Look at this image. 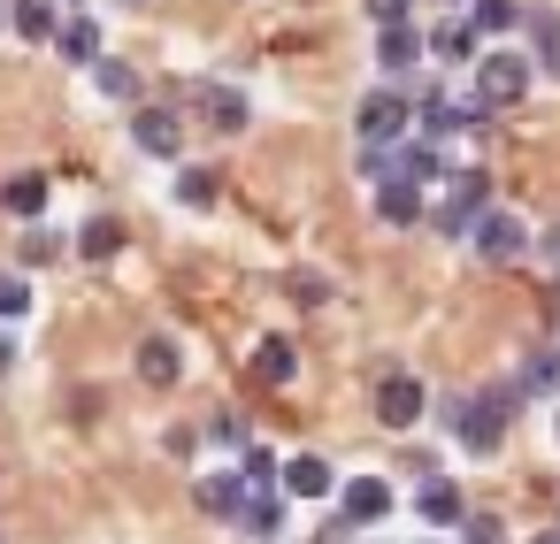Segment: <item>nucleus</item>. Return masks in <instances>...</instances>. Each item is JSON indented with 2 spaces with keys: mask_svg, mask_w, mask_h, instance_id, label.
Here are the masks:
<instances>
[{
  "mask_svg": "<svg viewBox=\"0 0 560 544\" xmlns=\"http://www.w3.org/2000/svg\"><path fill=\"white\" fill-rule=\"evenodd\" d=\"M522 399H529L522 383H491V391H476V399H453V437H460L468 452H499V437H506V422H514Z\"/></svg>",
  "mask_w": 560,
  "mask_h": 544,
  "instance_id": "obj_1",
  "label": "nucleus"
},
{
  "mask_svg": "<svg viewBox=\"0 0 560 544\" xmlns=\"http://www.w3.org/2000/svg\"><path fill=\"white\" fill-rule=\"evenodd\" d=\"M353 131H361V146H399V139L415 131V100L384 85V93H369V100H361V116H353Z\"/></svg>",
  "mask_w": 560,
  "mask_h": 544,
  "instance_id": "obj_2",
  "label": "nucleus"
},
{
  "mask_svg": "<svg viewBox=\"0 0 560 544\" xmlns=\"http://www.w3.org/2000/svg\"><path fill=\"white\" fill-rule=\"evenodd\" d=\"M483 208H491V185H483V169H468V177H445L438 230H445V238H468V230L483 223Z\"/></svg>",
  "mask_w": 560,
  "mask_h": 544,
  "instance_id": "obj_3",
  "label": "nucleus"
},
{
  "mask_svg": "<svg viewBox=\"0 0 560 544\" xmlns=\"http://www.w3.org/2000/svg\"><path fill=\"white\" fill-rule=\"evenodd\" d=\"M529 70H537L529 55H483V62H476V93H483L491 108H514V100L529 93Z\"/></svg>",
  "mask_w": 560,
  "mask_h": 544,
  "instance_id": "obj_4",
  "label": "nucleus"
},
{
  "mask_svg": "<svg viewBox=\"0 0 560 544\" xmlns=\"http://www.w3.org/2000/svg\"><path fill=\"white\" fill-rule=\"evenodd\" d=\"M131 139H139V154H154V162H177V154H185V123H177L170 108H139V116H131Z\"/></svg>",
  "mask_w": 560,
  "mask_h": 544,
  "instance_id": "obj_5",
  "label": "nucleus"
},
{
  "mask_svg": "<svg viewBox=\"0 0 560 544\" xmlns=\"http://www.w3.org/2000/svg\"><path fill=\"white\" fill-rule=\"evenodd\" d=\"M422 406H430V399H422L415 376H384V383H376V422H384V429H415Z\"/></svg>",
  "mask_w": 560,
  "mask_h": 544,
  "instance_id": "obj_6",
  "label": "nucleus"
},
{
  "mask_svg": "<svg viewBox=\"0 0 560 544\" xmlns=\"http://www.w3.org/2000/svg\"><path fill=\"white\" fill-rule=\"evenodd\" d=\"M468 238H476V253H483V261H514V253L529 246V230H522V215H499V208H483V223H476Z\"/></svg>",
  "mask_w": 560,
  "mask_h": 544,
  "instance_id": "obj_7",
  "label": "nucleus"
},
{
  "mask_svg": "<svg viewBox=\"0 0 560 544\" xmlns=\"http://www.w3.org/2000/svg\"><path fill=\"white\" fill-rule=\"evenodd\" d=\"M422 55H430V39H422L415 24H384V32H376V70H392V78H407V70H415Z\"/></svg>",
  "mask_w": 560,
  "mask_h": 544,
  "instance_id": "obj_8",
  "label": "nucleus"
},
{
  "mask_svg": "<svg viewBox=\"0 0 560 544\" xmlns=\"http://www.w3.org/2000/svg\"><path fill=\"white\" fill-rule=\"evenodd\" d=\"M192 498H200V513H208V521H246V498H254V483H246V475H208Z\"/></svg>",
  "mask_w": 560,
  "mask_h": 544,
  "instance_id": "obj_9",
  "label": "nucleus"
},
{
  "mask_svg": "<svg viewBox=\"0 0 560 544\" xmlns=\"http://www.w3.org/2000/svg\"><path fill=\"white\" fill-rule=\"evenodd\" d=\"M376 215H384V223H399V230H407V223H422V185L392 169V177L376 185Z\"/></svg>",
  "mask_w": 560,
  "mask_h": 544,
  "instance_id": "obj_10",
  "label": "nucleus"
},
{
  "mask_svg": "<svg viewBox=\"0 0 560 544\" xmlns=\"http://www.w3.org/2000/svg\"><path fill=\"white\" fill-rule=\"evenodd\" d=\"M338 506H346V521H361V529H369V521H384V513H392V483H376V475H353V483L338 490Z\"/></svg>",
  "mask_w": 560,
  "mask_h": 544,
  "instance_id": "obj_11",
  "label": "nucleus"
},
{
  "mask_svg": "<svg viewBox=\"0 0 560 544\" xmlns=\"http://www.w3.org/2000/svg\"><path fill=\"white\" fill-rule=\"evenodd\" d=\"M330 460H315V452H300V460H284V498H330Z\"/></svg>",
  "mask_w": 560,
  "mask_h": 544,
  "instance_id": "obj_12",
  "label": "nucleus"
},
{
  "mask_svg": "<svg viewBox=\"0 0 560 544\" xmlns=\"http://www.w3.org/2000/svg\"><path fill=\"white\" fill-rule=\"evenodd\" d=\"M415 506H422V521H438V529H460V521H468V506H460V490H453L445 475H430V483L415 490Z\"/></svg>",
  "mask_w": 560,
  "mask_h": 544,
  "instance_id": "obj_13",
  "label": "nucleus"
},
{
  "mask_svg": "<svg viewBox=\"0 0 560 544\" xmlns=\"http://www.w3.org/2000/svg\"><path fill=\"white\" fill-rule=\"evenodd\" d=\"M9 24L24 32V39H62V9H55V0H9Z\"/></svg>",
  "mask_w": 560,
  "mask_h": 544,
  "instance_id": "obj_14",
  "label": "nucleus"
},
{
  "mask_svg": "<svg viewBox=\"0 0 560 544\" xmlns=\"http://www.w3.org/2000/svg\"><path fill=\"white\" fill-rule=\"evenodd\" d=\"M177 368H185V353H177L162 330H147V338H139V376H147V383H177Z\"/></svg>",
  "mask_w": 560,
  "mask_h": 544,
  "instance_id": "obj_15",
  "label": "nucleus"
},
{
  "mask_svg": "<svg viewBox=\"0 0 560 544\" xmlns=\"http://www.w3.org/2000/svg\"><path fill=\"white\" fill-rule=\"evenodd\" d=\"M254 376H261V383H292V376H300V345H292V338H261V345H254Z\"/></svg>",
  "mask_w": 560,
  "mask_h": 544,
  "instance_id": "obj_16",
  "label": "nucleus"
},
{
  "mask_svg": "<svg viewBox=\"0 0 560 544\" xmlns=\"http://www.w3.org/2000/svg\"><path fill=\"white\" fill-rule=\"evenodd\" d=\"M0 200H9V215H24V223H39L55 192H47V177H39V169H24V177H9V192H0Z\"/></svg>",
  "mask_w": 560,
  "mask_h": 544,
  "instance_id": "obj_17",
  "label": "nucleus"
},
{
  "mask_svg": "<svg viewBox=\"0 0 560 544\" xmlns=\"http://www.w3.org/2000/svg\"><path fill=\"white\" fill-rule=\"evenodd\" d=\"M192 108H200L215 131H238V123H246V100H238V93H223V85H192Z\"/></svg>",
  "mask_w": 560,
  "mask_h": 544,
  "instance_id": "obj_18",
  "label": "nucleus"
},
{
  "mask_svg": "<svg viewBox=\"0 0 560 544\" xmlns=\"http://www.w3.org/2000/svg\"><path fill=\"white\" fill-rule=\"evenodd\" d=\"M430 55H438V62H468V55H476V16L438 24V32H430Z\"/></svg>",
  "mask_w": 560,
  "mask_h": 544,
  "instance_id": "obj_19",
  "label": "nucleus"
},
{
  "mask_svg": "<svg viewBox=\"0 0 560 544\" xmlns=\"http://www.w3.org/2000/svg\"><path fill=\"white\" fill-rule=\"evenodd\" d=\"M93 85H101L108 100L139 108V70H131V62H108V55H101V62H93Z\"/></svg>",
  "mask_w": 560,
  "mask_h": 544,
  "instance_id": "obj_20",
  "label": "nucleus"
},
{
  "mask_svg": "<svg viewBox=\"0 0 560 544\" xmlns=\"http://www.w3.org/2000/svg\"><path fill=\"white\" fill-rule=\"evenodd\" d=\"M62 55L93 70V62H101V24H93V16H70V24H62Z\"/></svg>",
  "mask_w": 560,
  "mask_h": 544,
  "instance_id": "obj_21",
  "label": "nucleus"
},
{
  "mask_svg": "<svg viewBox=\"0 0 560 544\" xmlns=\"http://www.w3.org/2000/svg\"><path fill=\"white\" fill-rule=\"evenodd\" d=\"M78 253H93V261H108V253H124V223H116V215H93V223L78 230Z\"/></svg>",
  "mask_w": 560,
  "mask_h": 544,
  "instance_id": "obj_22",
  "label": "nucleus"
},
{
  "mask_svg": "<svg viewBox=\"0 0 560 544\" xmlns=\"http://www.w3.org/2000/svg\"><path fill=\"white\" fill-rule=\"evenodd\" d=\"M468 16H476V32H491V39L514 32V24H529V16H522V0H468Z\"/></svg>",
  "mask_w": 560,
  "mask_h": 544,
  "instance_id": "obj_23",
  "label": "nucleus"
},
{
  "mask_svg": "<svg viewBox=\"0 0 560 544\" xmlns=\"http://www.w3.org/2000/svg\"><path fill=\"white\" fill-rule=\"evenodd\" d=\"M529 47H537V70L560 62V16L552 9H529Z\"/></svg>",
  "mask_w": 560,
  "mask_h": 544,
  "instance_id": "obj_24",
  "label": "nucleus"
},
{
  "mask_svg": "<svg viewBox=\"0 0 560 544\" xmlns=\"http://www.w3.org/2000/svg\"><path fill=\"white\" fill-rule=\"evenodd\" d=\"M522 391H529V399H560V353H529Z\"/></svg>",
  "mask_w": 560,
  "mask_h": 544,
  "instance_id": "obj_25",
  "label": "nucleus"
},
{
  "mask_svg": "<svg viewBox=\"0 0 560 544\" xmlns=\"http://www.w3.org/2000/svg\"><path fill=\"white\" fill-rule=\"evenodd\" d=\"M246 529H254V536H277V529H284V506H277V490H269V483L246 498Z\"/></svg>",
  "mask_w": 560,
  "mask_h": 544,
  "instance_id": "obj_26",
  "label": "nucleus"
},
{
  "mask_svg": "<svg viewBox=\"0 0 560 544\" xmlns=\"http://www.w3.org/2000/svg\"><path fill=\"white\" fill-rule=\"evenodd\" d=\"M0 315H32V284H24V269H0Z\"/></svg>",
  "mask_w": 560,
  "mask_h": 544,
  "instance_id": "obj_27",
  "label": "nucleus"
},
{
  "mask_svg": "<svg viewBox=\"0 0 560 544\" xmlns=\"http://www.w3.org/2000/svg\"><path fill=\"white\" fill-rule=\"evenodd\" d=\"M177 200H185V208H215V177H208V169H185V177H177Z\"/></svg>",
  "mask_w": 560,
  "mask_h": 544,
  "instance_id": "obj_28",
  "label": "nucleus"
},
{
  "mask_svg": "<svg viewBox=\"0 0 560 544\" xmlns=\"http://www.w3.org/2000/svg\"><path fill=\"white\" fill-rule=\"evenodd\" d=\"M55 253H70V246H62V238H55V230H32V238H24V253H16V261H24V269H47V261H55Z\"/></svg>",
  "mask_w": 560,
  "mask_h": 544,
  "instance_id": "obj_29",
  "label": "nucleus"
},
{
  "mask_svg": "<svg viewBox=\"0 0 560 544\" xmlns=\"http://www.w3.org/2000/svg\"><path fill=\"white\" fill-rule=\"evenodd\" d=\"M215 445H231V452H246L254 437H246V422H238V414H215Z\"/></svg>",
  "mask_w": 560,
  "mask_h": 544,
  "instance_id": "obj_30",
  "label": "nucleus"
},
{
  "mask_svg": "<svg viewBox=\"0 0 560 544\" xmlns=\"http://www.w3.org/2000/svg\"><path fill=\"white\" fill-rule=\"evenodd\" d=\"M269 475H277V460H269V452H261V445H246V483H254V490H261V483H269Z\"/></svg>",
  "mask_w": 560,
  "mask_h": 544,
  "instance_id": "obj_31",
  "label": "nucleus"
},
{
  "mask_svg": "<svg viewBox=\"0 0 560 544\" xmlns=\"http://www.w3.org/2000/svg\"><path fill=\"white\" fill-rule=\"evenodd\" d=\"M460 536H468V544H499V521H491V513H468Z\"/></svg>",
  "mask_w": 560,
  "mask_h": 544,
  "instance_id": "obj_32",
  "label": "nucleus"
},
{
  "mask_svg": "<svg viewBox=\"0 0 560 544\" xmlns=\"http://www.w3.org/2000/svg\"><path fill=\"white\" fill-rule=\"evenodd\" d=\"M407 9H415V0H369V16H376V24H407Z\"/></svg>",
  "mask_w": 560,
  "mask_h": 544,
  "instance_id": "obj_33",
  "label": "nucleus"
},
{
  "mask_svg": "<svg viewBox=\"0 0 560 544\" xmlns=\"http://www.w3.org/2000/svg\"><path fill=\"white\" fill-rule=\"evenodd\" d=\"M9 368H16V345H9V338H0V376H9Z\"/></svg>",
  "mask_w": 560,
  "mask_h": 544,
  "instance_id": "obj_34",
  "label": "nucleus"
},
{
  "mask_svg": "<svg viewBox=\"0 0 560 544\" xmlns=\"http://www.w3.org/2000/svg\"><path fill=\"white\" fill-rule=\"evenodd\" d=\"M545 253H552V269H560V223H552V238H545Z\"/></svg>",
  "mask_w": 560,
  "mask_h": 544,
  "instance_id": "obj_35",
  "label": "nucleus"
},
{
  "mask_svg": "<svg viewBox=\"0 0 560 544\" xmlns=\"http://www.w3.org/2000/svg\"><path fill=\"white\" fill-rule=\"evenodd\" d=\"M537 544H560V536H537Z\"/></svg>",
  "mask_w": 560,
  "mask_h": 544,
  "instance_id": "obj_36",
  "label": "nucleus"
},
{
  "mask_svg": "<svg viewBox=\"0 0 560 544\" xmlns=\"http://www.w3.org/2000/svg\"><path fill=\"white\" fill-rule=\"evenodd\" d=\"M552 437H560V414H552Z\"/></svg>",
  "mask_w": 560,
  "mask_h": 544,
  "instance_id": "obj_37",
  "label": "nucleus"
},
{
  "mask_svg": "<svg viewBox=\"0 0 560 544\" xmlns=\"http://www.w3.org/2000/svg\"><path fill=\"white\" fill-rule=\"evenodd\" d=\"M0 24H9V9H0Z\"/></svg>",
  "mask_w": 560,
  "mask_h": 544,
  "instance_id": "obj_38",
  "label": "nucleus"
},
{
  "mask_svg": "<svg viewBox=\"0 0 560 544\" xmlns=\"http://www.w3.org/2000/svg\"><path fill=\"white\" fill-rule=\"evenodd\" d=\"M445 9H453V0H445Z\"/></svg>",
  "mask_w": 560,
  "mask_h": 544,
  "instance_id": "obj_39",
  "label": "nucleus"
}]
</instances>
